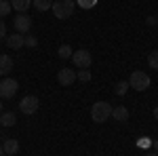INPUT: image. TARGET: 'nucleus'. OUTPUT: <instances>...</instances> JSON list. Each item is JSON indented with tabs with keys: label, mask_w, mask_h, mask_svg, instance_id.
Here are the masks:
<instances>
[{
	"label": "nucleus",
	"mask_w": 158,
	"mask_h": 156,
	"mask_svg": "<svg viewBox=\"0 0 158 156\" xmlns=\"http://www.w3.org/2000/svg\"><path fill=\"white\" fill-rule=\"evenodd\" d=\"M148 63H150V68L158 70V51H152V53L148 55Z\"/></svg>",
	"instance_id": "nucleus-18"
},
{
	"label": "nucleus",
	"mask_w": 158,
	"mask_h": 156,
	"mask_svg": "<svg viewBox=\"0 0 158 156\" xmlns=\"http://www.w3.org/2000/svg\"><path fill=\"white\" fill-rule=\"evenodd\" d=\"M112 118L116 122H127L129 120V110L124 106H118V108H112Z\"/></svg>",
	"instance_id": "nucleus-10"
},
{
	"label": "nucleus",
	"mask_w": 158,
	"mask_h": 156,
	"mask_svg": "<svg viewBox=\"0 0 158 156\" xmlns=\"http://www.w3.org/2000/svg\"><path fill=\"white\" fill-rule=\"evenodd\" d=\"M11 2H9V0H0V19H2V17H6V15H9V13H11Z\"/></svg>",
	"instance_id": "nucleus-17"
},
{
	"label": "nucleus",
	"mask_w": 158,
	"mask_h": 156,
	"mask_svg": "<svg viewBox=\"0 0 158 156\" xmlns=\"http://www.w3.org/2000/svg\"><path fill=\"white\" fill-rule=\"evenodd\" d=\"M0 156H4V150H2V145H0Z\"/></svg>",
	"instance_id": "nucleus-27"
},
{
	"label": "nucleus",
	"mask_w": 158,
	"mask_h": 156,
	"mask_svg": "<svg viewBox=\"0 0 158 156\" xmlns=\"http://www.w3.org/2000/svg\"><path fill=\"white\" fill-rule=\"evenodd\" d=\"M127 89H129V80H120V82L116 84V95H124Z\"/></svg>",
	"instance_id": "nucleus-20"
},
{
	"label": "nucleus",
	"mask_w": 158,
	"mask_h": 156,
	"mask_svg": "<svg viewBox=\"0 0 158 156\" xmlns=\"http://www.w3.org/2000/svg\"><path fill=\"white\" fill-rule=\"evenodd\" d=\"M13 25H15V30H17L19 34H27V32H30V27H32V19H30V15H27V13H19V15L15 17Z\"/></svg>",
	"instance_id": "nucleus-7"
},
{
	"label": "nucleus",
	"mask_w": 158,
	"mask_h": 156,
	"mask_svg": "<svg viewBox=\"0 0 158 156\" xmlns=\"http://www.w3.org/2000/svg\"><path fill=\"white\" fill-rule=\"evenodd\" d=\"M11 2V6L15 9V11H27L30 9V4H32V0H9Z\"/></svg>",
	"instance_id": "nucleus-14"
},
{
	"label": "nucleus",
	"mask_w": 158,
	"mask_h": 156,
	"mask_svg": "<svg viewBox=\"0 0 158 156\" xmlns=\"http://www.w3.org/2000/svg\"><path fill=\"white\" fill-rule=\"evenodd\" d=\"M0 38H6V25L2 19H0Z\"/></svg>",
	"instance_id": "nucleus-23"
},
{
	"label": "nucleus",
	"mask_w": 158,
	"mask_h": 156,
	"mask_svg": "<svg viewBox=\"0 0 158 156\" xmlns=\"http://www.w3.org/2000/svg\"><path fill=\"white\" fill-rule=\"evenodd\" d=\"M6 47L9 48H21L25 47V42H23V34H19V32H15V34H6Z\"/></svg>",
	"instance_id": "nucleus-9"
},
{
	"label": "nucleus",
	"mask_w": 158,
	"mask_h": 156,
	"mask_svg": "<svg viewBox=\"0 0 158 156\" xmlns=\"http://www.w3.org/2000/svg\"><path fill=\"white\" fill-rule=\"evenodd\" d=\"M23 42H25V47H36V44H38L36 36H32V34H25V36H23Z\"/></svg>",
	"instance_id": "nucleus-22"
},
{
	"label": "nucleus",
	"mask_w": 158,
	"mask_h": 156,
	"mask_svg": "<svg viewBox=\"0 0 158 156\" xmlns=\"http://www.w3.org/2000/svg\"><path fill=\"white\" fill-rule=\"evenodd\" d=\"M129 86L135 89V91H146L148 86H150V76L146 72H141V70H137V72L131 74V78H129Z\"/></svg>",
	"instance_id": "nucleus-3"
},
{
	"label": "nucleus",
	"mask_w": 158,
	"mask_h": 156,
	"mask_svg": "<svg viewBox=\"0 0 158 156\" xmlns=\"http://www.w3.org/2000/svg\"><path fill=\"white\" fill-rule=\"evenodd\" d=\"M15 122H17V118H15L13 112H2L0 114V127H13Z\"/></svg>",
	"instance_id": "nucleus-13"
},
{
	"label": "nucleus",
	"mask_w": 158,
	"mask_h": 156,
	"mask_svg": "<svg viewBox=\"0 0 158 156\" xmlns=\"http://www.w3.org/2000/svg\"><path fill=\"white\" fill-rule=\"evenodd\" d=\"M146 156H158V154H156V152H154V154H146Z\"/></svg>",
	"instance_id": "nucleus-28"
},
{
	"label": "nucleus",
	"mask_w": 158,
	"mask_h": 156,
	"mask_svg": "<svg viewBox=\"0 0 158 156\" xmlns=\"http://www.w3.org/2000/svg\"><path fill=\"white\" fill-rule=\"evenodd\" d=\"M76 80H80V82H89V80H91V72H89V70H80V72L76 74Z\"/></svg>",
	"instance_id": "nucleus-19"
},
{
	"label": "nucleus",
	"mask_w": 158,
	"mask_h": 156,
	"mask_svg": "<svg viewBox=\"0 0 158 156\" xmlns=\"http://www.w3.org/2000/svg\"><path fill=\"white\" fill-rule=\"evenodd\" d=\"M72 47H70V44H61L59 47V51H57V55H59L61 59H68V57H72Z\"/></svg>",
	"instance_id": "nucleus-16"
},
{
	"label": "nucleus",
	"mask_w": 158,
	"mask_h": 156,
	"mask_svg": "<svg viewBox=\"0 0 158 156\" xmlns=\"http://www.w3.org/2000/svg\"><path fill=\"white\" fill-rule=\"evenodd\" d=\"M13 70V59L11 55H0V76H6Z\"/></svg>",
	"instance_id": "nucleus-11"
},
{
	"label": "nucleus",
	"mask_w": 158,
	"mask_h": 156,
	"mask_svg": "<svg viewBox=\"0 0 158 156\" xmlns=\"http://www.w3.org/2000/svg\"><path fill=\"white\" fill-rule=\"evenodd\" d=\"M2 112H4V110H2V103H0V114H2Z\"/></svg>",
	"instance_id": "nucleus-29"
},
{
	"label": "nucleus",
	"mask_w": 158,
	"mask_h": 156,
	"mask_svg": "<svg viewBox=\"0 0 158 156\" xmlns=\"http://www.w3.org/2000/svg\"><path fill=\"white\" fill-rule=\"evenodd\" d=\"M76 4L82 6V9H93L97 4V0H76Z\"/></svg>",
	"instance_id": "nucleus-21"
},
{
	"label": "nucleus",
	"mask_w": 158,
	"mask_h": 156,
	"mask_svg": "<svg viewBox=\"0 0 158 156\" xmlns=\"http://www.w3.org/2000/svg\"><path fill=\"white\" fill-rule=\"evenodd\" d=\"M17 80L15 78H4L0 80V97L2 99H13V95L17 93Z\"/></svg>",
	"instance_id": "nucleus-5"
},
{
	"label": "nucleus",
	"mask_w": 158,
	"mask_h": 156,
	"mask_svg": "<svg viewBox=\"0 0 158 156\" xmlns=\"http://www.w3.org/2000/svg\"><path fill=\"white\" fill-rule=\"evenodd\" d=\"M74 6H76L74 0H57V2H53L51 11L57 19H68V17L74 15Z\"/></svg>",
	"instance_id": "nucleus-1"
},
{
	"label": "nucleus",
	"mask_w": 158,
	"mask_h": 156,
	"mask_svg": "<svg viewBox=\"0 0 158 156\" xmlns=\"http://www.w3.org/2000/svg\"><path fill=\"white\" fill-rule=\"evenodd\" d=\"M154 118L158 120V106H156V108H154Z\"/></svg>",
	"instance_id": "nucleus-25"
},
{
	"label": "nucleus",
	"mask_w": 158,
	"mask_h": 156,
	"mask_svg": "<svg viewBox=\"0 0 158 156\" xmlns=\"http://www.w3.org/2000/svg\"><path fill=\"white\" fill-rule=\"evenodd\" d=\"M57 80H59V84H63V86H70V84L76 80V72L70 70V68H63V70H59V74H57Z\"/></svg>",
	"instance_id": "nucleus-8"
},
{
	"label": "nucleus",
	"mask_w": 158,
	"mask_h": 156,
	"mask_svg": "<svg viewBox=\"0 0 158 156\" xmlns=\"http://www.w3.org/2000/svg\"><path fill=\"white\" fill-rule=\"evenodd\" d=\"M91 116H93L95 122H106L112 116V106H110L108 101H97L91 108Z\"/></svg>",
	"instance_id": "nucleus-2"
},
{
	"label": "nucleus",
	"mask_w": 158,
	"mask_h": 156,
	"mask_svg": "<svg viewBox=\"0 0 158 156\" xmlns=\"http://www.w3.org/2000/svg\"><path fill=\"white\" fill-rule=\"evenodd\" d=\"M40 106V101H38L36 95H27L23 97L21 101H19V112H23V114H34Z\"/></svg>",
	"instance_id": "nucleus-6"
},
{
	"label": "nucleus",
	"mask_w": 158,
	"mask_h": 156,
	"mask_svg": "<svg viewBox=\"0 0 158 156\" xmlns=\"http://www.w3.org/2000/svg\"><path fill=\"white\" fill-rule=\"evenodd\" d=\"M2 150H4V154H9V156L17 154V152H19V141H17V139H6V141L2 144Z\"/></svg>",
	"instance_id": "nucleus-12"
},
{
	"label": "nucleus",
	"mask_w": 158,
	"mask_h": 156,
	"mask_svg": "<svg viewBox=\"0 0 158 156\" xmlns=\"http://www.w3.org/2000/svg\"><path fill=\"white\" fill-rule=\"evenodd\" d=\"M146 21H148L150 25H156V23H158V17H154V15H150V17H148Z\"/></svg>",
	"instance_id": "nucleus-24"
},
{
	"label": "nucleus",
	"mask_w": 158,
	"mask_h": 156,
	"mask_svg": "<svg viewBox=\"0 0 158 156\" xmlns=\"http://www.w3.org/2000/svg\"><path fill=\"white\" fill-rule=\"evenodd\" d=\"M53 2L51 0H34V9L36 11H51Z\"/></svg>",
	"instance_id": "nucleus-15"
},
{
	"label": "nucleus",
	"mask_w": 158,
	"mask_h": 156,
	"mask_svg": "<svg viewBox=\"0 0 158 156\" xmlns=\"http://www.w3.org/2000/svg\"><path fill=\"white\" fill-rule=\"evenodd\" d=\"M154 150H156V154H158V139L154 141Z\"/></svg>",
	"instance_id": "nucleus-26"
},
{
	"label": "nucleus",
	"mask_w": 158,
	"mask_h": 156,
	"mask_svg": "<svg viewBox=\"0 0 158 156\" xmlns=\"http://www.w3.org/2000/svg\"><path fill=\"white\" fill-rule=\"evenodd\" d=\"M72 61H74V65H78L80 70H89L91 63H93V57H91V53L86 48H78V51L72 53Z\"/></svg>",
	"instance_id": "nucleus-4"
}]
</instances>
